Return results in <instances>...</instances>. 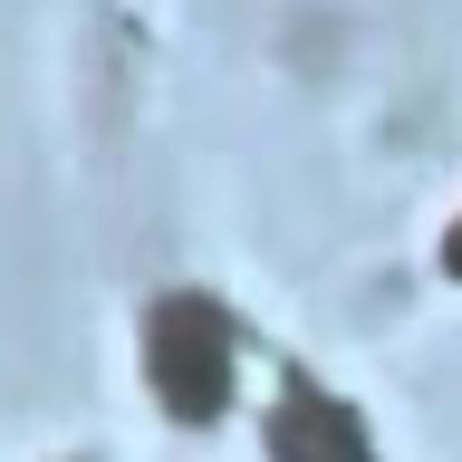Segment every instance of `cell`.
<instances>
[{
  "label": "cell",
  "instance_id": "6da1fadb",
  "mask_svg": "<svg viewBox=\"0 0 462 462\" xmlns=\"http://www.w3.org/2000/svg\"><path fill=\"white\" fill-rule=\"evenodd\" d=\"M144 385L173 424H222L231 404V309L202 289H173L144 309Z\"/></svg>",
  "mask_w": 462,
  "mask_h": 462
},
{
  "label": "cell",
  "instance_id": "7a4b0ae2",
  "mask_svg": "<svg viewBox=\"0 0 462 462\" xmlns=\"http://www.w3.org/2000/svg\"><path fill=\"white\" fill-rule=\"evenodd\" d=\"M270 462H375V433L356 424V404H337L328 385H289L270 404Z\"/></svg>",
  "mask_w": 462,
  "mask_h": 462
},
{
  "label": "cell",
  "instance_id": "3957f363",
  "mask_svg": "<svg viewBox=\"0 0 462 462\" xmlns=\"http://www.w3.org/2000/svg\"><path fill=\"white\" fill-rule=\"evenodd\" d=\"M443 270H453V280H462V222L443 231Z\"/></svg>",
  "mask_w": 462,
  "mask_h": 462
}]
</instances>
